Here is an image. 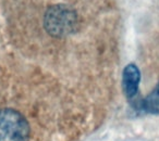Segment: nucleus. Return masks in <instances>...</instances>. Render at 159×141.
<instances>
[{
  "mask_svg": "<svg viewBox=\"0 0 159 141\" xmlns=\"http://www.w3.org/2000/svg\"><path fill=\"white\" fill-rule=\"evenodd\" d=\"M44 26L47 33L52 37H66L76 29V12L71 7L62 3L51 6L45 13Z\"/></svg>",
  "mask_w": 159,
  "mask_h": 141,
  "instance_id": "f257e3e1",
  "label": "nucleus"
},
{
  "mask_svg": "<svg viewBox=\"0 0 159 141\" xmlns=\"http://www.w3.org/2000/svg\"><path fill=\"white\" fill-rule=\"evenodd\" d=\"M133 105L144 114L159 115V82L145 98L135 101Z\"/></svg>",
  "mask_w": 159,
  "mask_h": 141,
  "instance_id": "20e7f679",
  "label": "nucleus"
},
{
  "mask_svg": "<svg viewBox=\"0 0 159 141\" xmlns=\"http://www.w3.org/2000/svg\"><path fill=\"white\" fill-rule=\"evenodd\" d=\"M31 126L24 115L12 109L0 110V141H29Z\"/></svg>",
  "mask_w": 159,
  "mask_h": 141,
  "instance_id": "f03ea898",
  "label": "nucleus"
},
{
  "mask_svg": "<svg viewBox=\"0 0 159 141\" xmlns=\"http://www.w3.org/2000/svg\"><path fill=\"white\" fill-rule=\"evenodd\" d=\"M139 82H141V72L134 63H130L124 67L122 75V87L126 99L134 103L139 96Z\"/></svg>",
  "mask_w": 159,
  "mask_h": 141,
  "instance_id": "7ed1b4c3",
  "label": "nucleus"
}]
</instances>
